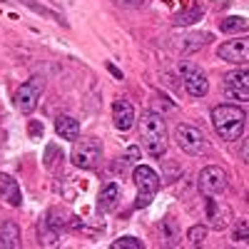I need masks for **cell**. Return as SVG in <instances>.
<instances>
[{"instance_id":"obj_1","label":"cell","mask_w":249,"mask_h":249,"mask_svg":"<svg viewBox=\"0 0 249 249\" xmlns=\"http://www.w3.org/2000/svg\"><path fill=\"white\" fill-rule=\"evenodd\" d=\"M212 127L219 135V140L234 142V140H239L244 135L247 115L237 105H227V102H224V105H217L212 110Z\"/></svg>"},{"instance_id":"obj_2","label":"cell","mask_w":249,"mask_h":249,"mask_svg":"<svg viewBox=\"0 0 249 249\" xmlns=\"http://www.w3.org/2000/svg\"><path fill=\"white\" fill-rule=\"evenodd\" d=\"M140 137L142 144L152 157H162L167 152V124L160 112H142L140 115Z\"/></svg>"},{"instance_id":"obj_3","label":"cell","mask_w":249,"mask_h":249,"mask_svg":"<svg viewBox=\"0 0 249 249\" xmlns=\"http://www.w3.org/2000/svg\"><path fill=\"white\" fill-rule=\"evenodd\" d=\"M175 140L179 144V150L187 152V155H202L207 152V137L199 127H192V124H177V130H175Z\"/></svg>"},{"instance_id":"obj_4","label":"cell","mask_w":249,"mask_h":249,"mask_svg":"<svg viewBox=\"0 0 249 249\" xmlns=\"http://www.w3.org/2000/svg\"><path fill=\"white\" fill-rule=\"evenodd\" d=\"M197 187L199 192L210 199V197H222L224 190H227V172L217 164H210L199 172V179H197Z\"/></svg>"},{"instance_id":"obj_5","label":"cell","mask_w":249,"mask_h":249,"mask_svg":"<svg viewBox=\"0 0 249 249\" xmlns=\"http://www.w3.org/2000/svg\"><path fill=\"white\" fill-rule=\"evenodd\" d=\"M40 92H43V77H30L28 82L18 88L15 92V107L23 112V115H30L35 107H37V100H40Z\"/></svg>"},{"instance_id":"obj_6","label":"cell","mask_w":249,"mask_h":249,"mask_svg":"<svg viewBox=\"0 0 249 249\" xmlns=\"http://www.w3.org/2000/svg\"><path fill=\"white\" fill-rule=\"evenodd\" d=\"M100 142L97 140H75V144H72V164L75 167H80V170H92L95 164H97V160H100Z\"/></svg>"},{"instance_id":"obj_7","label":"cell","mask_w":249,"mask_h":249,"mask_svg":"<svg viewBox=\"0 0 249 249\" xmlns=\"http://www.w3.org/2000/svg\"><path fill=\"white\" fill-rule=\"evenodd\" d=\"M182 70V77H184V88L192 97H204L210 92V82H207V75L197 68V65H190V62H182L179 65Z\"/></svg>"},{"instance_id":"obj_8","label":"cell","mask_w":249,"mask_h":249,"mask_svg":"<svg viewBox=\"0 0 249 249\" xmlns=\"http://www.w3.org/2000/svg\"><path fill=\"white\" fill-rule=\"evenodd\" d=\"M217 55L224 62H232V65H244L247 57H249V43L247 37H234V40H224L219 45Z\"/></svg>"},{"instance_id":"obj_9","label":"cell","mask_w":249,"mask_h":249,"mask_svg":"<svg viewBox=\"0 0 249 249\" xmlns=\"http://www.w3.org/2000/svg\"><path fill=\"white\" fill-rule=\"evenodd\" d=\"M224 88H227V92H230L232 97H237V100H249V75H247V68L227 72Z\"/></svg>"},{"instance_id":"obj_10","label":"cell","mask_w":249,"mask_h":249,"mask_svg":"<svg viewBox=\"0 0 249 249\" xmlns=\"http://www.w3.org/2000/svg\"><path fill=\"white\" fill-rule=\"evenodd\" d=\"M132 177H135V184H137V192H142V195H157V190H160V175L152 167H147V164H137Z\"/></svg>"},{"instance_id":"obj_11","label":"cell","mask_w":249,"mask_h":249,"mask_svg":"<svg viewBox=\"0 0 249 249\" xmlns=\"http://www.w3.org/2000/svg\"><path fill=\"white\" fill-rule=\"evenodd\" d=\"M112 120H115V127L120 132L132 130V124H135V107L130 105L127 100H115V105H112Z\"/></svg>"},{"instance_id":"obj_12","label":"cell","mask_w":249,"mask_h":249,"mask_svg":"<svg viewBox=\"0 0 249 249\" xmlns=\"http://www.w3.org/2000/svg\"><path fill=\"white\" fill-rule=\"evenodd\" d=\"M0 197H3L10 207H20V202H23L18 182L10 175H3V172H0Z\"/></svg>"},{"instance_id":"obj_13","label":"cell","mask_w":249,"mask_h":249,"mask_svg":"<svg viewBox=\"0 0 249 249\" xmlns=\"http://www.w3.org/2000/svg\"><path fill=\"white\" fill-rule=\"evenodd\" d=\"M23 244L20 239V227L15 222H3L0 224V249H18Z\"/></svg>"},{"instance_id":"obj_14","label":"cell","mask_w":249,"mask_h":249,"mask_svg":"<svg viewBox=\"0 0 249 249\" xmlns=\"http://www.w3.org/2000/svg\"><path fill=\"white\" fill-rule=\"evenodd\" d=\"M207 214H210V224L212 227H217V230H222V227H227L230 224V217H232V212H230V207H222V202H217L214 197H210V207H207Z\"/></svg>"},{"instance_id":"obj_15","label":"cell","mask_w":249,"mask_h":249,"mask_svg":"<svg viewBox=\"0 0 249 249\" xmlns=\"http://www.w3.org/2000/svg\"><path fill=\"white\" fill-rule=\"evenodd\" d=\"M55 132H57L62 140L75 142V140L80 137V122L72 120V117H68V115H62V117L55 120Z\"/></svg>"},{"instance_id":"obj_16","label":"cell","mask_w":249,"mask_h":249,"mask_svg":"<svg viewBox=\"0 0 249 249\" xmlns=\"http://www.w3.org/2000/svg\"><path fill=\"white\" fill-rule=\"evenodd\" d=\"M117 199H120V190H117V184H115V182H110V184H105V190L100 192L97 210H100V212H110Z\"/></svg>"},{"instance_id":"obj_17","label":"cell","mask_w":249,"mask_h":249,"mask_svg":"<svg viewBox=\"0 0 249 249\" xmlns=\"http://www.w3.org/2000/svg\"><path fill=\"white\" fill-rule=\"evenodd\" d=\"M247 18L242 15H232V18H224L219 23V30L222 33H247Z\"/></svg>"},{"instance_id":"obj_18","label":"cell","mask_w":249,"mask_h":249,"mask_svg":"<svg viewBox=\"0 0 249 249\" xmlns=\"http://www.w3.org/2000/svg\"><path fill=\"white\" fill-rule=\"evenodd\" d=\"M204 239H207V227L204 224L190 227V232H187V244H190V247H199Z\"/></svg>"},{"instance_id":"obj_19","label":"cell","mask_w":249,"mask_h":249,"mask_svg":"<svg viewBox=\"0 0 249 249\" xmlns=\"http://www.w3.org/2000/svg\"><path fill=\"white\" fill-rule=\"evenodd\" d=\"M199 18H202V5H195L192 10L179 13L177 20H175V25H190V23H195V20H199Z\"/></svg>"},{"instance_id":"obj_20","label":"cell","mask_w":249,"mask_h":249,"mask_svg":"<svg viewBox=\"0 0 249 249\" xmlns=\"http://www.w3.org/2000/svg\"><path fill=\"white\" fill-rule=\"evenodd\" d=\"M144 242L137 239V237H120L112 242V249H142Z\"/></svg>"},{"instance_id":"obj_21","label":"cell","mask_w":249,"mask_h":249,"mask_svg":"<svg viewBox=\"0 0 249 249\" xmlns=\"http://www.w3.org/2000/svg\"><path fill=\"white\" fill-rule=\"evenodd\" d=\"M115 5H122V8H142L147 0H112Z\"/></svg>"},{"instance_id":"obj_22","label":"cell","mask_w":249,"mask_h":249,"mask_svg":"<svg viewBox=\"0 0 249 249\" xmlns=\"http://www.w3.org/2000/svg\"><path fill=\"white\" fill-rule=\"evenodd\" d=\"M247 239V219L239 222V227L234 230V242H244Z\"/></svg>"},{"instance_id":"obj_23","label":"cell","mask_w":249,"mask_h":249,"mask_svg":"<svg viewBox=\"0 0 249 249\" xmlns=\"http://www.w3.org/2000/svg\"><path fill=\"white\" fill-rule=\"evenodd\" d=\"M124 162H140V147H137V144H132V147L127 150V155H124Z\"/></svg>"},{"instance_id":"obj_24","label":"cell","mask_w":249,"mask_h":249,"mask_svg":"<svg viewBox=\"0 0 249 249\" xmlns=\"http://www.w3.org/2000/svg\"><path fill=\"white\" fill-rule=\"evenodd\" d=\"M152 197L155 195H142V192H137V202H135V207L140 210V207H147L150 202H152Z\"/></svg>"},{"instance_id":"obj_25","label":"cell","mask_w":249,"mask_h":249,"mask_svg":"<svg viewBox=\"0 0 249 249\" xmlns=\"http://www.w3.org/2000/svg\"><path fill=\"white\" fill-rule=\"evenodd\" d=\"M110 72H112V75H115V77H120V80H122V72H120V70H117V68H112V65H110Z\"/></svg>"}]
</instances>
